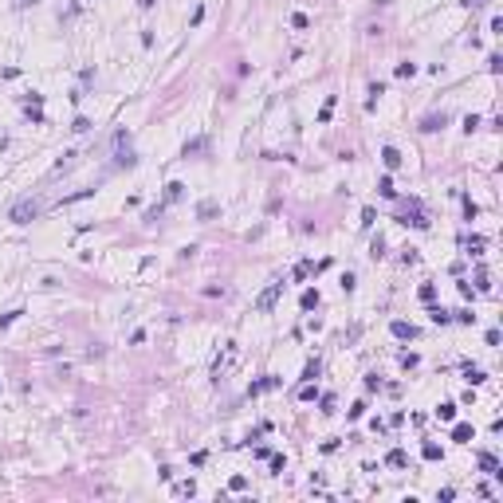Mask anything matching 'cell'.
<instances>
[{
  "label": "cell",
  "mask_w": 503,
  "mask_h": 503,
  "mask_svg": "<svg viewBox=\"0 0 503 503\" xmlns=\"http://www.w3.org/2000/svg\"><path fill=\"white\" fill-rule=\"evenodd\" d=\"M441 126H444V114H441V118L432 114V118H425V126H421V130H441Z\"/></svg>",
  "instance_id": "7c38bea8"
},
{
  "label": "cell",
  "mask_w": 503,
  "mask_h": 503,
  "mask_svg": "<svg viewBox=\"0 0 503 503\" xmlns=\"http://www.w3.org/2000/svg\"><path fill=\"white\" fill-rule=\"evenodd\" d=\"M480 468H484V472H491V476H503V472H499V460H495V456H480Z\"/></svg>",
  "instance_id": "52a82bcc"
},
{
  "label": "cell",
  "mask_w": 503,
  "mask_h": 503,
  "mask_svg": "<svg viewBox=\"0 0 503 503\" xmlns=\"http://www.w3.org/2000/svg\"><path fill=\"white\" fill-rule=\"evenodd\" d=\"M436 417H441V421H456V405H441Z\"/></svg>",
  "instance_id": "9c48e42d"
},
{
  "label": "cell",
  "mask_w": 503,
  "mask_h": 503,
  "mask_svg": "<svg viewBox=\"0 0 503 503\" xmlns=\"http://www.w3.org/2000/svg\"><path fill=\"white\" fill-rule=\"evenodd\" d=\"M279 295H283V279H275V283H271V287L264 291V295L256 299V311H271V307H275V299H279Z\"/></svg>",
  "instance_id": "3957f363"
},
{
  "label": "cell",
  "mask_w": 503,
  "mask_h": 503,
  "mask_svg": "<svg viewBox=\"0 0 503 503\" xmlns=\"http://www.w3.org/2000/svg\"><path fill=\"white\" fill-rule=\"evenodd\" d=\"M468 382L480 385V382H484V370H472V366H468Z\"/></svg>",
  "instance_id": "2e32d148"
},
{
  "label": "cell",
  "mask_w": 503,
  "mask_h": 503,
  "mask_svg": "<svg viewBox=\"0 0 503 503\" xmlns=\"http://www.w3.org/2000/svg\"><path fill=\"white\" fill-rule=\"evenodd\" d=\"M389 330H393V338H413V334H417L413 326H409V323H401V319H397L393 326H389Z\"/></svg>",
  "instance_id": "277c9868"
},
{
  "label": "cell",
  "mask_w": 503,
  "mask_h": 503,
  "mask_svg": "<svg viewBox=\"0 0 503 503\" xmlns=\"http://www.w3.org/2000/svg\"><path fill=\"white\" fill-rule=\"evenodd\" d=\"M303 307H307V311L319 307V291H303Z\"/></svg>",
  "instance_id": "8fae6325"
},
{
  "label": "cell",
  "mask_w": 503,
  "mask_h": 503,
  "mask_svg": "<svg viewBox=\"0 0 503 503\" xmlns=\"http://www.w3.org/2000/svg\"><path fill=\"white\" fill-rule=\"evenodd\" d=\"M378 193H382V197H393L397 189H393V181H389V177H382V181H378Z\"/></svg>",
  "instance_id": "30bf717a"
},
{
  "label": "cell",
  "mask_w": 503,
  "mask_h": 503,
  "mask_svg": "<svg viewBox=\"0 0 503 503\" xmlns=\"http://www.w3.org/2000/svg\"><path fill=\"white\" fill-rule=\"evenodd\" d=\"M32 216H40V201H20V205H12V212H8L12 224H28Z\"/></svg>",
  "instance_id": "7a4b0ae2"
},
{
  "label": "cell",
  "mask_w": 503,
  "mask_h": 503,
  "mask_svg": "<svg viewBox=\"0 0 503 503\" xmlns=\"http://www.w3.org/2000/svg\"><path fill=\"white\" fill-rule=\"evenodd\" d=\"M425 460H441V448H436V444H425Z\"/></svg>",
  "instance_id": "9a60e30c"
},
{
  "label": "cell",
  "mask_w": 503,
  "mask_h": 503,
  "mask_svg": "<svg viewBox=\"0 0 503 503\" xmlns=\"http://www.w3.org/2000/svg\"><path fill=\"white\" fill-rule=\"evenodd\" d=\"M138 4H142V8H153V0H138Z\"/></svg>",
  "instance_id": "e0dca14e"
},
{
  "label": "cell",
  "mask_w": 503,
  "mask_h": 503,
  "mask_svg": "<svg viewBox=\"0 0 503 503\" xmlns=\"http://www.w3.org/2000/svg\"><path fill=\"white\" fill-rule=\"evenodd\" d=\"M205 146H208L205 138H193V142H185V158H189V153H201Z\"/></svg>",
  "instance_id": "ba28073f"
},
{
  "label": "cell",
  "mask_w": 503,
  "mask_h": 503,
  "mask_svg": "<svg viewBox=\"0 0 503 503\" xmlns=\"http://www.w3.org/2000/svg\"><path fill=\"white\" fill-rule=\"evenodd\" d=\"M138 162V158H134V149H130V138H126V134H114V165H126V169H130V165Z\"/></svg>",
  "instance_id": "6da1fadb"
},
{
  "label": "cell",
  "mask_w": 503,
  "mask_h": 503,
  "mask_svg": "<svg viewBox=\"0 0 503 503\" xmlns=\"http://www.w3.org/2000/svg\"><path fill=\"white\" fill-rule=\"evenodd\" d=\"M452 441L468 444V441H472V425H456V429H452Z\"/></svg>",
  "instance_id": "8992f818"
},
{
  "label": "cell",
  "mask_w": 503,
  "mask_h": 503,
  "mask_svg": "<svg viewBox=\"0 0 503 503\" xmlns=\"http://www.w3.org/2000/svg\"><path fill=\"white\" fill-rule=\"evenodd\" d=\"M385 460H389L393 468H405V452H389V456H385Z\"/></svg>",
  "instance_id": "4fadbf2b"
},
{
  "label": "cell",
  "mask_w": 503,
  "mask_h": 503,
  "mask_svg": "<svg viewBox=\"0 0 503 503\" xmlns=\"http://www.w3.org/2000/svg\"><path fill=\"white\" fill-rule=\"evenodd\" d=\"M382 162L389 165V169H397V165H401V153H397L393 146H385V149H382Z\"/></svg>",
  "instance_id": "5b68a950"
},
{
  "label": "cell",
  "mask_w": 503,
  "mask_h": 503,
  "mask_svg": "<svg viewBox=\"0 0 503 503\" xmlns=\"http://www.w3.org/2000/svg\"><path fill=\"white\" fill-rule=\"evenodd\" d=\"M212 212H216V205H212V201H205V205L197 208V216H212Z\"/></svg>",
  "instance_id": "5bb4252c"
},
{
  "label": "cell",
  "mask_w": 503,
  "mask_h": 503,
  "mask_svg": "<svg viewBox=\"0 0 503 503\" xmlns=\"http://www.w3.org/2000/svg\"><path fill=\"white\" fill-rule=\"evenodd\" d=\"M20 4H36V0H20Z\"/></svg>",
  "instance_id": "ac0fdd59"
}]
</instances>
